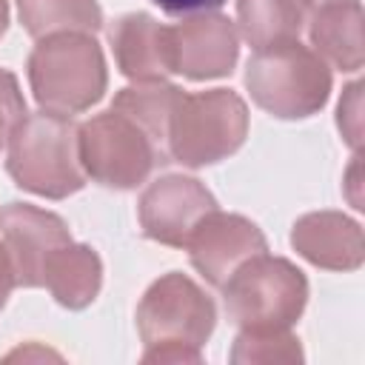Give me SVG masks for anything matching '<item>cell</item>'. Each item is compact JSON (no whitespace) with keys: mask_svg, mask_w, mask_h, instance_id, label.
<instances>
[{"mask_svg":"<svg viewBox=\"0 0 365 365\" xmlns=\"http://www.w3.org/2000/svg\"><path fill=\"white\" fill-rule=\"evenodd\" d=\"M217 322L211 297L185 274L160 277L140 299L137 331L145 342L143 362H200Z\"/></svg>","mask_w":365,"mask_h":365,"instance_id":"6da1fadb","label":"cell"},{"mask_svg":"<svg viewBox=\"0 0 365 365\" xmlns=\"http://www.w3.org/2000/svg\"><path fill=\"white\" fill-rule=\"evenodd\" d=\"M77 123L66 114L37 111L23 114L9 134L6 171L11 180L40 197L63 200L86 185V171L80 165Z\"/></svg>","mask_w":365,"mask_h":365,"instance_id":"7a4b0ae2","label":"cell"},{"mask_svg":"<svg viewBox=\"0 0 365 365\" xmlns=\"http://www.w3.org/2000/svg\"><path fill=\"white\" fill-rule=\"evenodd\" d=\"M29 83L43 111L80 114L91 108L108 83L103 48L86 31L40 37L29 54Z\"/></svg>","mask_w":365,"mask_h":365,"instance_id":"3957f363","label":"cell"},{"mask_svg":"<svg viewBox=\"0 0 365 365\" xmlns=\"http://www.w3.org/2000/svg\"><path fill=\"white\" fill-rule=\"evenodd\" d=\"M245 86L259 108L279 120H299L319 111L331 94L325 60L299 40L257 48L245 66Z\"/></svg>","mask_w":365,"mask_h":365,"instance_id":"277c9868","label":"cell"},{"mask_svg":"<svg viewBox=\"0 0 365 365\" xmlns=\"http://www.w3.org/2000/svg\"><path fill=\"white\" fill-rule=\"evenodd\" d=\"M220 288L228 319L248 331L291 328L308 299L305 274L294 262L268 257L265 251L237 265Z\"/></svg>","mask_w":365,"mask_h":365,"instance_id":"5b68a950","label":"cell"},{"mask_svg":"<svg viewBox=\"0 0 365 365\" xmlns=\"http://www.w3.org/2000/svg\"><path fill=\"white\" fill-rule=\"evenodd\" d=\"M248 134V108L228 88L180 94L168 123V157L200 168L234 154Z\"/></svg>","mask_w":365,"mask_h":365,"instance_id":"8992f818","label":"cell"},{"mask_svg":"<svg viewBox=\"0 0 365 365\" xmlns=\"http://www.w3.org/2000/svg\"><path fill=\"white\" fill-rule=\"evenodd\" d=\"M77 148L86 177L108 188H134L163 163L148 134L117 108L86 120L77 128Z\"/></svg>","mask_w":365,"mask_h":365,"instance_id":"52a82bcc","label":"cell"},{"mask_svg":"<svg viewBox=\"0 0 365 365\" xmlns=\"http://www.w3.org/2000/svg\"><path fill=\"white\" fill-rule=\"evenodd\" d=\"M171 74L188 80H214L231 74L237 63V29L217 11L188 14L177 26H165Z\"/></svg>","mask_w":365,"mask_h":365,"instance_id":"ba28073f","label":"cell"},{"mask_svg":"<svg viewBox=\"0 0 365 365\" xmlns=\"http://www.w3.org/2000/svg\"><path fill=\"white\" fill-rule=\"evenodd\" d=\"M214 208L217 200L200 180L182 174H165L157 177L143 191L137 214L143 234L148 240L171 248H182L194 225Z\"/></svg>","mask_w":365,"mask_h":365,"instance_id":"9c48e42d","label":"cell"},{"mask_svg":"<svg viewBox=\"0 0 365 365\" xmlns=\"http://www.w3.org/2000/svg\"><path fill=\"white\" fill-rule=\"evenodd\" d=\"M0 240L9 251L17 285L40 288L46 259L51 251L71 242V234L57 214L29 202H9L0 211Z\"/></svg>","mask_w":365,"mask_h":365,"instance_id":"30bf717a","label":"cell"},{"mask_svg":"<svg viewBox=\"0 0 365 365\" xmlns=\"http://www.w3.org/2000/svg\"><path fill=\"white\" fill-rule=\"evenodd\" d=\"M185 248L191 265L211 285L220 288L237 265L265 251V237L251 220L240 214H222L214 208L194 225V231L185 240Z\"/></svg>","mask_w":365,"mask_h":365,"instance_id":"8fae6325","label":"cell"},{"mask_svg":"<svg viewBox=\"0 0 365 365\" xmlns=\"http://www.w3.org/2000/svg\"><path fill=\"white\" fill-rule=\"evenodd\" d=\"M291 245L314 265L328 271H354L362 265V231L336 211H317L297 220Z\"/></svg>","mask_w":365,"mask_h":365,"instance_id":"7c38bea8","label":"cell"},{"mask_svg":"<svg viewBox=\"0 0 365 365\" xmlns=\"http://www.w3.org/2000/svg\"><path fill=\"white\" fill-rule=\"evenodd\" d=\"M108 40L114 60L125 77L143 83V80H163L165 74H171L165 26H160L151 14L143 11L123 14L120 20H114Z\"/></svg>","mask_w":365,"mask_h":365,"instance_id":"4fadbf2b","label":"cell"},{"mask_svg":"<svg viewBox=\"0 0 365 365\" xmlns=\"http://www.w3.org/2000/svg\"><path fill=\"white\" fill-rule=\"evenodd\" d=\"M311 43L325 63L342 71H359L365 60L359 0H331L319 6L311 23Z\"/></svg>","mask_w":365,"mask_h":365,"instance_id":"5bb4252c","label":"cell"},{"mask_svg":"<svg viewBox=\"0 0 365 365\" xmlns=\"http://www.w3.org/2000/svg\"><path fill=\"white\" fill-rule=\"evenodd\" d=\"M103 282V265L100 257L88 245H77L74 240L51 251V257L43 265V285L51 291V297L63 308H86Z\"/></svg>","mask_w":365,"mask_h":365,"instance_id":"9a60e30c","label":"cell"},{"mask_svg":"<svg viewBox=\"0 0 365 365\" xmlns=\"http://www.w3.org/2000/svg\"><path fill=\"white\" fill-rule=\"evenodd\" d=\"M180 94H182V88H177L171 83L143 80V83L120 88L114 103H111V108H117L120 114L134 120L148 134V140L160 151L163 163H171V157H168V123H171V111H174Z\"/></svg>","mask_w":365,"mask_h":365,"instance_id":"2e32d148","label":"cell"},{"mask_svg":"<svg viewBox=\"0 0 365 365\" xmlns=\"http://www.w3.org/2000/svg\"><path fill=\"white\" fill-rule=\"evenodd\" d=\"M237 23L248 46L265 48L299 37L302 6L299 0H237Z\"/></svg>","mask_w":365,"mask_h":365,"instance_id":"e0dca14e","label":"cell"},{"mask_svg":"<svg viewBox=\"0 0 365 365\" xmlns=\"http://www.w3.org/2000/svg\"><path fill=\"white\" fill-rule=\"evenodd\" d=\"M23 29L40 40L57 31H86L94 34L103 26V11L97 0H17Z\"/></svg>","mask_w":365,"mask_h":365,"instance_id":"ac0fdd59","label":"cell"},{"mask_svg":"<svg viewBox=\"0 0 365 365\" xmlns=\"http://www.w3.org/2000/svg\"><path fill=\"white\" fill-rule=\"evenodd\" d=\"M297 342L299 339L291 336L288 328H279V331L242 328V334L234 342L231 359L234 362H297V359H302Z\"/></svg>","mask_w":365,"mask_h":365,"instance_id":"d6986e66","label":"cell"},{"mask_svg":"<svg viewBox=\"0 0 365 365\" xmlns=\"http://www.w3.org/2000/svg\"><path fill=\"white\" fill-rule=\"evenodd\" d=\"M23 114H26V103L17 86V77L0 68V148L9 143V134Z\"/></svg>","mask_w":365,"mask_h":365,"instance_id":"ffe728a7","label":"cell"},{"mask_svg":"<svg viewBox=\"0 0 365 365\" xmlns=\"http://www.w3.org/2000/svg\"><path fill=\"white\" fill-rule=\"evenodd\" d=\"M359 91L362 86L359 83H351L339 100V114H336V123H339V131L342 137L359 148Z\"/></svg>","mask_w":365,"mask_h":365,"instance_id":"44dd1931","label":"cell"},{"mask_svg":"<svg viewBox=\"0 0 365 365\" xmlns=\"http://www.w3.org/2000/svg\"><path fill=\"white\" fill-rule=\"evenodd\" d=\"M157 3L165 14H202L220 9L225 0H151Z\"/></svg>","mask_w":365,"mask_h":365,"instance_id":"7402d4cb","label":"cell"},{"mask_svg":"<svg viewBox=\"0 0 365 365\" xmlns=\"http://www.w3.org/2000/svg\"><path fill=\"white\" fill-rule=\"evenodd\" d=\"M14 285H17L14 268H11L9 251H6V245H3V240H0V311H3V305H6V299H9V294H11Z\"/></svg>","mask_w":365,"mask_h":365,"instance_id":"603a6c76","label":"cell"},{"mask_svg":"<svg viewBox=\"0 0 365 365\" xmlns=\"http://www.w3.org/2000/svg\"><path fill=\"white\" fill-rule=\"evenodd\" d=\"M6 26H9V3H6V0H0V37H3Z\"/></svg>","mask_w":365,"mask_h":365,"instance_id":"cb8c5ba5","label":"cell"},{"mask_svg":"<svg viewBox=\"0 0 365 365\" xmlns=\"http://www.w3.org/2000/svg\"><path fill=\"white\" fill-rule=\"evenodd\" d=\"M305 6H325V3H331V0H302Z\"/></svg>","mask_w":365,"mask_h":365,"instance_id":"d4e9b609","label":"cell"}]
</instances>
